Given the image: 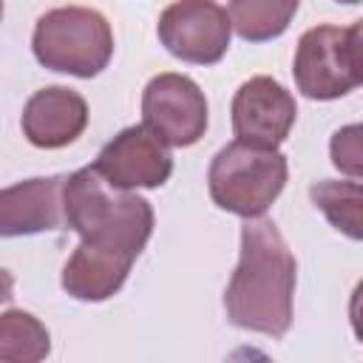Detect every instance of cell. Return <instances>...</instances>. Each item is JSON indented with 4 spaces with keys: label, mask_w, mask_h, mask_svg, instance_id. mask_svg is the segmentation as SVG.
<instances>
[{
    "label": "cell",
    "mask_w": 363,
    "mask_h": 363,
    "mask_svg": "<svg viewBox=\"0 0 363 363\" xmlns=\"http://www.w3.org/2000/svg\"><path fill=\"white\" fill-rule=\"evenodd\" d=\"M289 164L278 147H258L235 139L213 156L207 187L221 210L255 218L281 196Z\"/></svg>",
    "instance_id": "277c9868"
},
{
    "label": "cell",
    "mask_w": 363,
    "mask_h": 363,
    "mask_svg": "<svg viewBox=\"0 0 363 363\" xmlns=\"http://www.w3.org/2000/svg\"><path fill=\"white\" fill-rule=\"evenodd\" d=\"M51 352L48 329L23 309H6L0 318V360L34 363Z\"/></svg>",
    "instance_id": "9a60e30c"
},
{
    "label": "cell",
    "mask_w": 363,
    "mask_h": 363,
    "mask_svg": "<svg viewBox=\"0 0 363 363\" xmlns=\"http://www.w3.org/2000/svg\"><path fill=\"white\" fill-rule=\"evenodd\" d=\"M295 116L292 94L272 77H252L233 96V133L247 145L278 147L289 136Z\"/></svg>",
    "instance_id": "9c48e42d"
},
{
    "label": "cell",
    "mask_w": 363,
    "mask_h": 363,
    "mask_svg": "<svg viewBox=\"0 0 363 363\" xmlns=\"http://www.w3.org/2000/svg\"><path fill=\"white\" fill-rule=\"evenodd\" d=\"M65 179L68 176H45L3 187L0 233L11 238L60 230L65 224Z\"/></svg>",
    "instance_id": "8fae6325"
},
{
    "label": "cell",
    "mask_w": 363,
    "mask_h": 363,
    "mask_svg": "<svg viewBox=\"0 0 363 363\" xmlns=\"http://www.w3.org/2000/svg\"><path fill=\"white\" fill-rule=\"evenodd\" d=\"M31 51L48 71L91 79L113 57V31L96 9L60 6L37 20Z\"/></svg>",
    "instance_id": "3957f363"
},
{
    "label": "cell",
    "mask_w": 363,
    "mask_h": 363,
    "mask_svg": "<svg viewBox=\"0 0 363 363\" xmlns=\"http://www.w3.org/2000/svg\"><path fill=\"white\" fill-rule=\"evenodd\" d=\"M309 199L337 233L363 241V184L320 179L309 187Z\"/></svg>",
    "instance_id": "4fadbf2b"
},
{
    "label": "cell",
    "mask_w": 363,
    "mask_h": 363,
    "mask_svg": "<svg viewBox=\"0 0 363 363\" xmlns=\"http://www.w3.org/2000/svg\"><path fill=\"white\" fill-rule=\"evenodd\" d=\"M301 0H230V20L241 40L267 43L281 37Z\"/></svg>",
    "instance_id": "5bb4252c"
},
{
    "label": "cell",
    "mask_w": 363,
    "mask_h": 363,
    "mask_svg": "<svg viewBox=\"0 0 363 363\" xmlns=\"http://www.w3.org/2000/svg\"><path fill=\"white\" fill-rule=\"evenodd\" d=\"M94 167L119 190H153L170 179L173 156L167 145L145 125H130L99 150Z\"/></svg>",
    "instance_id": "ba28073f"
},
{
    "label": "cell",
    "mask_w": 363,
    "mask_h": 363,
    "mask_svg": "<svg viewBox=\"0 0 363 363\" xmlns=\"http://www.w3.org/2000/svg\"><path fill=\"white\" fill-rule=\"evenodd\" d=\"M133 267V258L79 241L62 267V289L77 301H105L116 295Z\"/></svg>",
    "instance_id": "7c38bea8"
},
{
    "label": "cell",
    "mask_w": 363,
    "mask_h": 363,
    "mask_svg": "<svg viewBox=\"0 0 363 363\" xmlns=\"http://www.w3.org/2000/svg\"><path fill=\"white\" fill-rule=\"evenodd\" d=\"M65 224L82 241L136 261L153 233V207L88 164L65 179Z\"/></svg>",
    "instance_id": "7a4b0ae2"
},
{
    "label": "cell",
    "mask_w": 363,
    "mask_h": 363,
    "mask_svg": "<svg viewBox=\"0 0 363 363\" xmlns=\"http://www.w3.org/2000/svg\"><path fill=\"white\" fill-rule=\"evenodd\" d=\"M142 125L167 147H190L207 130L204 91L184 74H156L142 91Z\"/></svg>",
    "instance_id": "5b68a950"
},
{
    "label": "cell",
    "mask_w": 363,
    "mask_h": 363,
    "mask_svg": "<svg viewBox=\"0 0 363 363\" xmlns=\"http://www.w3.org/2000/svg\"><path fill=\"white\" fill-rule=\"evenodd\" d=\"M332 164L352 179H363V125H343L329 139Z\"/></svg>",
    "instance_id": "2e32d148"
},
{
    "label": "cell",
    "mask_w": 363,
    "mask_h": 363,
    "mask_svg": "<svg viewBox=\"0 0 363 363\" xmlns=\"http://www.w3.org/2000/svg\"><path fill=\"white\" fill-rule=\"evenodd\" d=\"M295 85L309 99H340L357 82L346 57V28L337 26H315L301 34L295 48Z\"/></svg>",
    "instance_id": "52a82bcc"
},
{
    "label": "cell",
    "mask_w": 363,
    "mask_h": 363,
    "mask_svg": "<svg viewBox=\"0 0 363 363\" xmlns=\"http://www.w3.org/2000/svg\"><path fill=\"white\" fill-rule=\"evenodd\" d=\"M156 34L176 60L213 65L230 48L233 20L216 0H176L159 14Z\"/></svg>",
    "instance_id": "8992f818"
},
{
    "label": "cell",
    "mask_w": 363,
    "mask_h": 363,
    "mask_svg": "<svg viewBox=\"0 0 363 363\" xmlns=\"http://www.w3.org/2000/svg\"><path fill=\"white\" fill-rule=\"evenodd\" d=\"M337 3H346V6H354V3H363V0H337Z\"/></svg>",
    "instance_id": "d6986e66"
},
{
    "label": "cell",
    "mask_w": 363,
    "mask_h": 363,
    "mask_svg": "<svg viewBox=\"0 0 363 363\" xmlns=\"http://www.w3.org/2000/svg\"><path fill=\"white\" fill-rule=\"evenodd\" d=\"M23 136L43 150H57L77 142L88 125V102L65 85H48L28 96L23 116Z\"/></svg>",
    "instance_id": "30bf717a"
},
{
    "label": "cell",
    "mask_w": 363,
    "mask_h": 363,
    "mask_svg": "<svg viewBox=\"0 0 363 363\" xmlns=\"http://www.w3.org/2000/svg\"><path fill=\"white\" fill-rule=\"evenodd\" d=\"M298 264L281 230L269 218H247L241 252L224 289V312L233 326L284 337L292 326Z\"/></svg>",
    "instance_id": "6da1fadb"
},
{
    "label": "cell",
    "mask_w": 363,
    "mask_h": 363,
    "mask_svg": "<svg viewBox=\"0 0 363 363\" xmlns=\"http://www.w3.org/2000/svg\"><path fill=\"white\" fill-rule=\"evenodd\" d=\"M346 57L357 85H363V17L346 28Z\"/></svg>",
    "instance_id": "e0dca14e"
},
{
    "label": "cell",
    "mask_w": 363,
    "mask_h": 363,
    "mask_svg": "<svg viewBox=\"0 0 363 363\" xmlns=\"http://www.w3.org/2000/svg\"><path fill=\"white\" fill-rule=\"evenodd\" d=\"M349 320H352V332L354 337L363 343V278L357 281L352 298H349Z\"/></svg>",
    "instance_id": "ac0fdd59"
}]
</instances>
